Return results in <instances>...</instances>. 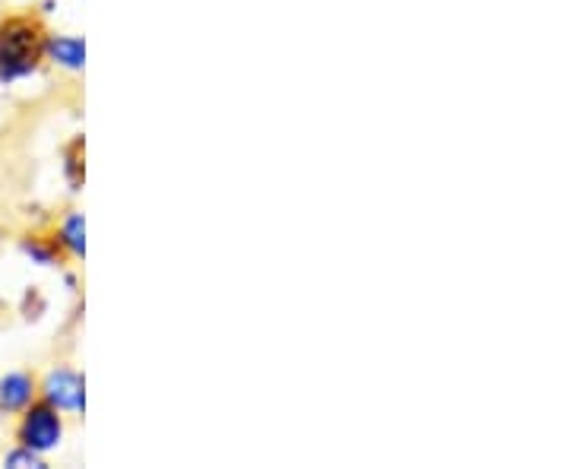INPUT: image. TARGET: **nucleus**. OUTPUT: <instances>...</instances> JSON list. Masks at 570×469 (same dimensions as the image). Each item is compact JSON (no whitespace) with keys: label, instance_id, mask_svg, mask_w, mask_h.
Masks as SVG:
<instances>
[{"label":"nucleus","instance_id":"7ed1b4c3","mask_svg":"<svg viewBox=\"0 0 570 469\" xmlns=\"http://www.w3.org/2000/svg\"><path fill=\"white\" fill-rule=\"evenodd\" d=\"M45 403L61 412H80L82 409V378L67 371V368H58L45 378Z\"/></svg>","mask_w":570,"mask_h":469},{"label":"nucleus","instance_id":"20e7f679","mask_svg":"<svg viewBox=\"0 0 570 469\" xmlns=\"http://www.w3.org/2000/svg\"><path fill=\"white\" fill-rule=\"evenodd\" d=\"M45 55L58 67L80 70L82 63H86V45L77 36H51V39H45Z\"/></svg>","mask_w":570,"mask_h":469},{"label":"nucleus","instance_id":"39448f33","mask_svg":"<svg viewBox=\"0 0 570 469\" xmlns=\"http://www.w3.org/2000/svg\"><path fill=\"white\" fill-rule=\"evenodd\" d=\"M32 397H36V384H32L29 374L13 371V374H7V378L0 381V407L7 409V412H20V409H26L32 403Z\"/></svg>","mask_w":570,"mask_h":469},{"label":"nucleus","instance_id":"423d86ee","mask_svg":"<svg viewBox=\"0 0 570 469\" xmlns=\"http://www.w3.org/2000/svg\"><path fill=\"white\" fill-rule=\"evenodd\" d=\"M61 245L70 247L73 254H82V251H86V228H82L80 213L67 216V223L61 225Z\"/></svg>","mask_w":570,"mask_h":469},{"label":"nucleus","instance_id":"f03ea898","mask_svg":"<svg viewBox=\"0 0 570 469\" xmlns=\"http://www.w3.org/2000/svg\"><path fill=\"white\" fill-rule=\"evenodd\" d=\"M63 438V426H61V416H58V409L55 407H26V416H22L20 422V441L22 448L36 450V453H48V450H55L61 444Z\"/></svg>","mask_w":570,"mask_h":469},{"label":"nucleus","instance_id":"0eeeda50","mask_svg":"<svg viewBox=\"0 0 570 469\" xmlns=\"http://www.w3.org/2000/svg\"><path fill=\"white\" fill-rule=\"evenodd\" d=\"M7 467H45L41 463V453H36V450L29 448H20L13 450V453H7V460H3Z\"/></svg>","mask_w":570,"mask_h":469},{"label":"nucleus","instance_id":"f257e3e1","mask_svg":"<svg viewBox=\"0 0 570 469\" xmlns=\"http://www.w3.org/2000/svg\"><path fill=\"white\" fill-rule=\"evenodd\" d=\"M45 55V32L36 20H7L0 26V80L13 82L36 74Z\"/></svg>","mask_w":570,"mask_h":469}]
</instances>
